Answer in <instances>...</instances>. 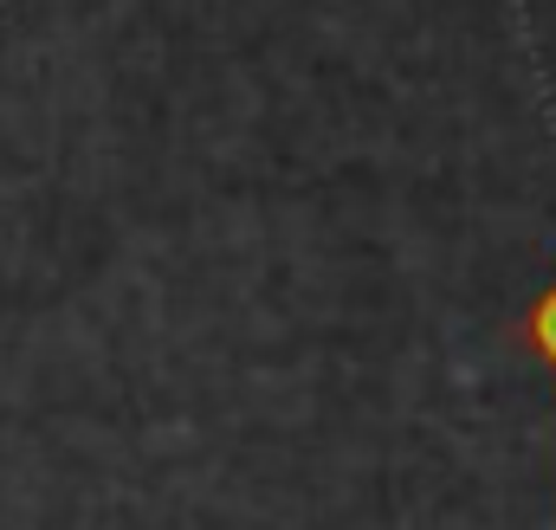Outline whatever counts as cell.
<instances>
[{"instance_id": "obj_1", "label": "cell", "mask_w": 556, "mask_h": 530, "mask_svg": "<svg viewBox=\"0 0 556 530\" xmlns=\"http://www.w3.org/2000/svg\"><path fill=\"white\" fill-rule=\"evenodd\" d=\"M525 343H531V350H538V356L556 369V285L538 298V304H531V317H525Z\"/></svg>"}]
</instances>
